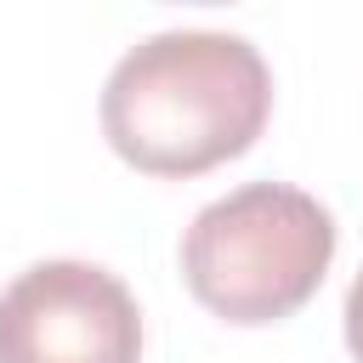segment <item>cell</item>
<instances>
[{
    "label": "cell",
    "instance_id": "3",
    "mask_svg": "<svg viewBox=\"0 0 363 363\" xmlns=\"http://www.w3.org/2000/svg\"><path fill=\"white\" fill-rule=\"evenodd\" d=\"M142 312L91 261H34L0 289V363H136Z\"/></svg>",
    "mask_w": 363,
    "mask_h": 363
},
{
    "label": "cell",
    "instance_id": "2",
    "mask_svg": "<svg viewBox=\"0 0 363 363\" xmlns=\"http://www.w3.org/2000/svg\"><path fill=\"white\" fill-rule=\"evenodd\" d=\"M335 261V216L284 182H250L204 204L182 233V278L227 323L301 312Z\"/></svg>",
    "mask_w": 363,
    "mask_h": 363
},
{
    "label": "cell",
    "instance_id": "4",
    "mask_svg": "<svg viewBox=\"0 0 363 363\" xmlns=\"http://www.w3.org/2000/svg\"><path fill=\"white\" fill-rule=\"evenodd\" d=\"M346 346H352V357L363 363V267H357V278H352V289H346Z\"/></svg>",
    "mask_w": 363,
    "mask_h": 363
},
{
    "label": "cell",
    "instance_id": "1",
    "mask_svg": "<svg viewBox=\"0 0 363 363\" xmlns=\"http://www.w3.org/2000/svg\"><path fill=\"white\" fill-rule=\"evenodd\" d=\"M267 113L272 74L261 51L221 28L147 34L102 85V136L147 176H199L238 159Z\"/></svg>",
    "mask_w": 363,
    "mask_h": 363
}]
</instances>
